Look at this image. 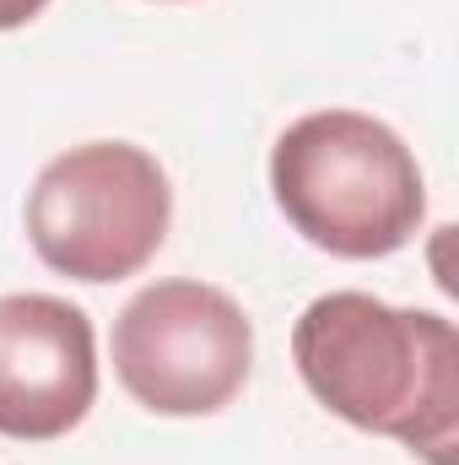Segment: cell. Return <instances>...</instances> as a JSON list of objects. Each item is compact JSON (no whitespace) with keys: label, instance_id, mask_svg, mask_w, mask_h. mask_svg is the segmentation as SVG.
Returning a JSON list of instances; mask_svg holds the SVG:
<instances>
[{"label":"cell","instance_id":"obj_1","mask_svg":"<svg viewBox=\"0 0 459 465\" xmlns=\"http://www.w3.org/2000/svg\"><path fill=\"white\" fill-rule=\"evenodd\" d=\"M292 362L341 422L454 465L459 336L444 314L395 309L373 292H325L292 325Z\"/></svg>","mask_w":459,"mask_h":465},{"label":"cell","instance_id":"obj_2","mask_svg":"<svg viewBox=\"0 0 459 465\" xmlns=\"http://www.w3.org/2000/svg\"><path fill=\"white\" fill-rule=\"evenodd\" d=\"M276 206L314 249L341 260H384L427 217L416 152L373 114L319 109L270 146Z\"/></svg>","mask_w":459,"mask_h":465},{"label":"cell","instance_id":"obj_6","mask_svg":"<svg viewBox=\"0 0 459 465\" xmlns=\"http://www.w3.org/2000/svg\"><path fill=\"white\" fill-rule=\"evenodd\" d=\"M49 0H0V33H11V27H27L38 11H44Z\"/></svg>","mask_w":459,"mask_h":465},{"label":"cell","instance_id":"obj_3","mask_svg":"<svg viewBox=\"0 0 459 465\" xmlns=\"http://www.w3.org/2000/svg\"><path fill=\"white\" fill-rule=\"evenodd\" d=\"M173 190L162 163L130 141H87L44 163L27 190V238L71 282H124L168 238Z\"/></svg>","mask_w":459,"mask_h":465},{"label":"cell","instance_id":"obj_4","mask_svg":"<svg viewBox=\"0 0 459 465\" xmlns=\"http://www.w3.org/2000/svg\"><path fill=\"white\" fill-rule=\"evenodd\" d=\"M254 325L222 287L157 282L114 320L119 384L157 417H211L249 384Z\"/></svg>","mask_w":459,"mask_h":465},{"label":"cell","instance_id":"obj_5","mask_svg":"<svg viewBox=\"0 0 459 465\" xmlns=\"http://www.w3.org/2000/svg\"><path fill=\"white\" fill-rule=\"evenodd\" d=\"M98 401L93 320L49 292L0 298V433L16 444L65 439Z\"/></svg>","mask_w":459,"mask_h":465}]
</instances>
